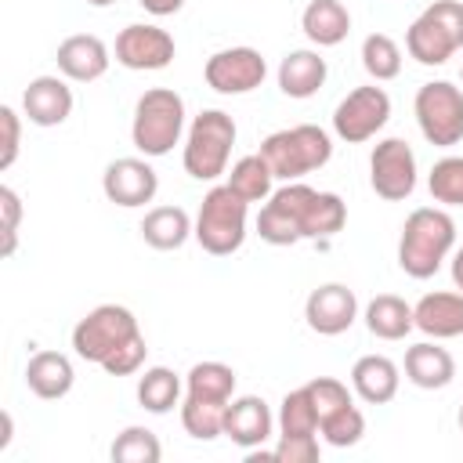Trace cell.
Masks as SVG:
<instances>
[{"mask_svg": "<svg viewBox=\"0 0 463 463\" xmlns=\"http://www.w3.org/2000/svg\"><path fill=\"white\" fill-rule=\"evenodd\" d=\"M456 246V221L441 206H420L405 217L398 239V268L409 279H430Z\"/></svg>", "mask_w": 463, "mask_h": 463, "instance_id": "1", "label": "cell"}, {"mask_svg": "<svg viewBox=\"0 0 463 463\" xmlns=\"http://www.w3.org/2000/svg\"><path fill=\"white\" fill-rule=\"evenodd\" d=\"M184 134V98L174 87H148L130 119V141L145 159H159L174 152Z\"/></svg>", "mask_w": 463, "mask_h": 463, "instance_id": "2", "label": "cell"}, {"mask_svg": "<svg viewBox=\"0 0 463 463\" xmlns=\"http://www.w3.org/2000/svg\"><path fill=\"white\" fill-rule=\"evenodd\" d=\"M235 119L221 109H203L184 134V174L195 181H217L221 174H228V159H232V145H235Z\"/></svg>", "mask_w": 463, "mask_h": 463, "instance_id": "3", "label": "cell"}, {"mask_svg": "<svg viewBox=\"0 0 463 463\" xmlns=\"http://www.w3.org/2000/svg\"><path fill=\"white\" fill-rule=\"evenodd\" d=\"M260 156L268 159L275 181H300L333 159V137L315 123H297L268 134L260 141Z\"/></svg>", "mask_w": 463, "mask_h": 463, "instance_id": "4", "label": "cell"}, {"mask_svg": "<svg viewBox=\"0 0 463 463\" xmlns=\"http://www.w3.org/2000/svg\"><path fill=\"white\" fill-rule=\"evenodd\" d=\"M246 217L250 203L235 195L228 184H213L199 203L192 235L210 257H232L246 242Z\"/></svg>", "mask_w": 463, "mask_h": 463, "instance_id": "5", "label": "cell"}, {"mask_svg": "<svg viewBox=\"0 0 463 463\" xmlns=\"http://www.w3.org/2000/svg\"><path fill=\"white\" fill-rule=\"evenodd\" d=\"M405 51L420 65H445L456 51H463V4L434 0L423 7L405 29Z\"/></svg>", "mask_w": 463, "mask_h": 463, "instance_id": "6", "label": "cell"}, {"mask_svg": "<svg viewBox=\"0 0 463 463\" xmlns=\"http://www.w3.org/2000/svg\"><path fill=\"white\" fill-rule=\"evenodd\" d=\"M315 199L318 188L304 181H282V188H275L257 213V235L271 246H293L300 239H311Z\"/></svg>", "mask_w": 463, "mask_h": 463, "instance_id": "7", "label": "cell"}, {"mask_svg": "<svg viewBox=\"0 0 463 463\" xmlns=\"http://www.w3.org/2000/svg\"><path fill=\"white\" fill-rule=\"evenodd\" d=\"M137 333H141V326H137V318H134L130 307H123V304H98L94 311H87L72 326V351L83 362L105 365Z\"/></svg>", "mask_w": 463, "mask_h": 463, "instance_id": "8", "label": "cell"}, {"mask_svg": "<svg viewBox=\"0 0 463 463\" xmlns=\"http://www.w3.org/2000/svg\"><path fill=\"white\" fill-rule=\"evenodd\" d=\"M412 112H416L420 134L430 145L452 148L463 141V90L456 83H449V80L423 83L412 98Z\"/></svg>", "mask_w": 463, "mask_h": 463, "instance_id": "9", "label": "cell"}, {"mask_svg": "<svg viewBox=\"0 0 463 463\" xmlns=\"http://www.w3.org/2000/svg\"><path fill=\"white\" fill-rule=\"evenodd\" d=\"M387 119H391V94L376 83H365L347 90L333 109V134L347 145H362L376 137L387 127Z\"/></svg>", "mask_w": 463, "mask_h": 463, "instance_id": "10", "label": "cell"}, {"mask_svg": "<svg viewBox=\"0 0 463 463\" xmlns=\"http://www.w3.org/2000/svg\"><path fill=\"white\" fill-rule=\"evenodd\" d=\"M416 152L409 141L402 137H383L376 141L373 156H369V184L380 199L387 203H402L416 192Z\"/></svg>", "mask_w": 463, "mask_h": 463, "instance_id": "11", "label": "cell"}, {"mask_svg": "<svg viewBox=\"0 0 463 463\" xmlns=\"http://www.w3.org/2000/svg\"><path fill=\"white\" fill-rule=\"evenodd\" d=\"M264 76H268V61L257 47H224L210 54L203 65V80L217 94H250L264 83Z\"/></svg>", "mask_w": 463, "mask_h": 463, "instance_id": "12", "label": "cell"}, {"mask_svg": "<svg viewBox=\"0 0 463 463\" xmlns=\"http://www.w3.org/2000/svg\"><path fill=\"white\" fill-rule=\"evenodd\" d=\"M112 51H116V61L130 72H159L174 61L177 43L166 29L148 25V22H134V25L119 29Z\"/></svg>", "mask_w": 463, "mask_h": 463, "instance_id": "13", "label": "cell"}, {"mask_svg": "<svg viewBox=\"0 0 463 463\" xmlns=\"http://www.w3.org/2000/svg\"><path fill=\"white\" fill-rule=\"evenodd\" d=\"M101 192L109 203L123 206V210H134V206H145L156 199L159 192V174L152 170L148 159H137V156H123V159H112L101 174Z\"/></svg>", "mask_w": 463, "mask_h": 463, "instance_id": "14", "label": "cell"}, {"mask_svg": "<svg viewBox=\"0 0 463 463\" xmlns=\"http://www.w3.org/2000/svg\"><path fill=\"white\" fill-rule=\"evenodd\" d=\"M304 318H307V329L311 333H318V336H340L358 318V297L344 282H322V286H315L307 293Z\"/></svg>", "mask_w": 463, "mask_h": 463, "instance_id": "15", "label": "cell"}, {"mask_svg": "<svg viewBox=\"0 0 463 463\" xmlns=\"http://www.w3.org/2000/svg\"><path fill=\"white\" fill-rule=\"evenodd\" d=\"M54 61H58V72L65 80H72V83H94V80H101L109 72L112 54H109V47H105L101 36H94V33H72V36H65L58 43Z\"/></svg>", "mask_w": 463, "mask_h": 463, "instance_id": "16", "label": "cell"}, {"mask_svg": "<svg viewBox=\"0 0 463 463\" xmlns=\"http://www.w3.org/2000/svg\"><path fill=\"white\" fill-rule=\"evenodd\" d=\"M72 87L65 76H36L22 90V112L33 127H61L72 116Z\"/></svg>", "mask_w": 463, "mask_h": 463, "instance_id": "17", "label": "cell"}, {"mask_svg": "<svg viewBox=\"0 0 463 463\" xmlns=\"http://www.w3.org/2000/svg\"><path fill=\"white\" fill-rule=\"evenodd\" d=\"M275 430V416L264 398L257 394H239L224 409V438H232L239 449H260Z\"/></svg>", "mask_w": 463, "mask_h": 463, "instance_id": "18", "label": "cell"}, {"mask_svg": "<svg viewBox=\"0 0 463 463\" xmlns=\"http://www.w3.org/2000/svg\"><path fill=\"white\" fill-rule=\"evenodd\" d=\"M412 318L416 329L430 340H456L463 336V293L456 289H438V293H423L412 304Z\"/></svg>", "mask_w": 463, "mask_h": 463, "instance_id": "19", "label": "cell"}, {"mask_svg": "<svg viewBox=\"0 0 463 463\" xmlns=\"http://www.w3.org/2000/svg\"><path fill=\"white\" fill-rule=\"evenodd\" d=\"M405 380L420 391H441L456 380V358L438 340H420L405 351Z\"/></svg>", "mask_w": 463, "mask_h": 463, "instance_id": "20", "label": "cell"}, {"mask_svg": "<svg viewBox=\"0 0 463 463\" xmlns=\"http://www.w3.org/2000/svg\"><path fill=\"white\" fill-rule=\"evenodd\" d=\"M398 383H402V369L387 354H362L351 365V391L365 405H387V402H394Z\"/></svg>", "mask_w": 463, "mask_h": 463, "instance_id": "21", "label": "cell"}, {"mask_svg": "<svg viewBox=\"0 0 463 463\" xmlns=\"http://www.w3.org/2000/svg\"><path fill=\"white\" fill-rule=\"evenodd\" d=\"M279 90L286 94V98H297V101H304V98H315L318 94V87L326 83V76H329V65H326V58L318 54V51H311V47H300V51H289L282 61H279Z\"/></svg>", "mask_w": 463, "mask_h": 463, "instance_id": "22", "label": "cell"}, {"mask_svg": "<svg viewBox=\"0 0 463 463\" xmlns=\"http://www.w3.org/2000/svg\"><path fill=\"white\" fill-rule=\"evenodd\" d=\"M72 383H76V369H72V358L61 351H36L25 365V387L43 402L65 398Z\"/></svg>", "mask_w": 463, "mask_h": 463, "instance_id": "23", "label": "cell"}, {"mask_svg": "<svg viewBox=\"0 0 463 463\" xmlns=\"http://www.w3.org/2000/svg\"><path fill=\"white\" fill-rule=\"evenodd\" d=\"M141 239L152 246V250H163V253H170V250H181L188 239H192V232H195V221L188 217V210L184 206H152L145 217H141Z\"/></svg>", "mask_w": 463, "mask_h": 463, "instance_id": "24", "label": "cell"}, {"mask_svg": "<svg viewBox=\"0 0 463 463\" xmlns=\"http://www.w3.org/2000/svg\"><path fill=\"white\" fill-rule=\"evenodd\" d=\"M300 29L315 47H336L351 33V11L340 0H311L300 14Z\"/></svg>", "mask_w": 463, "mask_h": 463, "instance_id": "25", "label": "cell"}, {"mask_svg": "<svg viewBox=\"0 0 463 463\" xmlns=\"http://www.w3.org/2000/svg\"><path fill=\"white\" fill-rule=\"evenodd\" d=\"M365 329L376 336V340H405L412 329H416V318H412V304H405L402 297L394 293H380L365 304Z\"/></svg>", "mask_w": 463, "mask_h": 463, "instance_id": "26", "label": "cell"}, {"mask_svg": "<svg viewBox=\"0 0 463 463\" xmlns=\"http://www.w3.org/2000/svg\"><path fill=\"white\" fill-rule=\"evenodd\" d=\"M184 394L228 405L235 398V369L224 365V362H195L184 376Z\"/></svg>", "mask_w": 463, "mask_h": 463, "instance_id": "27", "label": "cell"}, {"mask_svg": "<svg viewBox=\"0 0 463 463\" xmlns=\"http://www.w3.org/2000/svg\"><path fill=\"white\" fill-rule=\"evenodd\" d=\"M181 402V376L166 365H148L141 376H137V405L152 416H163L170 412L174 405Z\"/></svg>", "mask_w": 463, "mask_h": 463, "instance_id": "28", "label": "cell"}, {"mask_svg": "<svg viewBox=\"0 0 463 463\" xmlns=\"http://www.w3.org/2000/svg\"><path fill=\"white\" fill-rule=\"evenodd\" d=\"M235 195H242L246 203H264L275 188V174H271V166H268V159L260 156V152H253V156H242L232 170H228V181H224Z\"/></svg>", "mask_w": 463, "mask_h": 463, "instance_id": "29", "label": "cell"}, {"mask_svg": "<svg viewBox=\"0 0 463 463\" xmlns=\"http://www.w3.org/2000/svg\"><path fill=\"white\" fill-rule=\"evenodd\" d=\"M224 402H203V398H188L181 402V427L184 434H192L195 441H213L224 434Z\"/></svg>", "mask_w": 463, "mask_h": 463, "instance_id": "30", "label": "cell"}, {"mask_svg": "<svg viewBox=\"0 0 463 463\" xmlns=\"http://www.w3.org/2000/svg\"><path fill=\"white\" fill-rule=\"evenodd\" d=\"M362 65L376 83H387L402 72V47L387 33H369L362 40Z\"/></svg>", "mask_w": 463, "mask_h": 463, "instance_id": "31", "label": "cell"}, {"mask_svg": "<svg viewBox=\"0 0 463 463\" xmlns=\"http://www.w3.org/2000/svg\"><path fill=\"white\" fill-rule=\"evenodd\" d=\"M112 463H159L163 459V445L148 427H123L109 449Z\"/></svg>", "mask_w": 463, "mask_h": 463, "instance_id": "32", "label": "cell"}, {"mask_svg": "<svg viewBox=\"0 0 463 463\" xmlns=\"http://www.w3.org/2000/svg\"><path fill=\"white\" fill-rule=\"evenodd\" d=\"M430 199L441 206H463V156H441L427 174Z\"/></svg>", "mask_w": 463, "mask_h": 463, "instance_id": "33", "label": "cell"}, {"mask_svg": "<svg viewBox=\"0 0 463 463\" xmlns=\"http://www.w3.org/2000/svg\"><path fill=\"white\" fill-rule=\"evenodd\" d=\"M275 423H279V434H318V416L307 398V387H297L282 398Z\"/></svg>", "mask_w": 463, "mask_h": 463, "instance_id": "34", "label": "cell"}, {"mask_svg": "<svg viewBox=\"0 0 463 463\" xmlns=\"http://www.w3.org/2000/svg\"><path fill=\"white\" fill-rule=\"evenodd\" d=\"M318 434H322L326 445H333V449H351V445H358L362 434H365V416H362V409L351 402V405L336 409L333 416H326V420L318 423Z\"/></svg>", "mask_w": 463, "mask_h": 463, "instance_id": "35", "label": "cell"}, {"mask_svg": "<svg viewBox=\"0 0 463 463\" xmlns=\"http://www.w3.org/2000/svg\"><path fill=\"white\" fill-rule=\"evenodd\" d=\"M304 387H307V398H311V405H315L318 423H322L326 416H333L336 409L351 405V391H347V383H340V380H333V376H315V380H307Z\"/></svg>", "mask_w": 463, "mask_h": 463, "instance_id": "36", "label": "cell"}, {"mask_svg": "<svg viewBox=\"0 0 463 463\" xmlns=\"http://www.w3.org/2000/svg\"><path fill=\"white\" fill-rule=\"evenodd\" d=\"M318 434H279L275 463H318Z\"/></svg>", "mask_w": 463, "mask_h": 463, "instance_id": "37", "label": "cell"}, {"mask_svg": "<svg viewBox=\"0 0 463 463\" xmlns=\"http://www.w3.org/2000/svg\"><path fill=\"white\" fill-rule=\"evenodd\" d=\"M18 224H22V199L11 184H4L0 188V235H4L0 253L4 257H11L14 246H18Z\"/></svg>", "mask_w": 463, "mask_h": 463, "instance_id": "38", "label": "cell"}, {"mask_svg": "<svg viewBox=\"0 0 463 463\" xmlns=\"http://www.w3.org/2000/svg\"><path fill=\"white\" fill-rule=\"evenodd\" d=\"M0 170H11L22 148V116L11 105H0Z\"/></svg>", "mask_w": 463, "mask_h": 463, "instance_id": "39", "label": "cell"}, {"mask_svg": "<svg viewBox=\"0 0 463 463\" xmlns=\"http://www.w3.org/2000/svg\"><path fill=\"white\" fill-rule=\"evenodd\" d=\"M145 358H148V344H145V333H137L130 344H123L101 369L109 373V376H134L141 365H145Z\"/></svg>", "mask_w": 463, "mask_h": 463, "instance_id": "40", "label": "cell"}, {"mask_svg": "<svg viewBox=\"0 0 463 463\" xmlns=\"http://www.w3.org/2000/svg\"><path fill=\"white\" fill-rule=\"evenodd\" d=\"M148 14H156V18H166V14H177L181 7H184V0H137Z\"/></svg>", "mask_w": 463, "mask_h": 463, "instance_id": "41", "label": "cell"}, {"mask_svg": "<svg viewBox=\"0 0 463 463\" xmlns=\"http://www.w3.org/2000/svg\"><path fill=\"white\" fill-rule=\"evenodd\" d=\"M11 434H14V420L11 412H0V452L11 445Z\"/></svg>", "mask_w": 463, "mask_h": 463, "instance_id": "42", "label": "cell"}, {"mask_svg": "<svg viewBox=\"0 0 463 463\" xmlns=\"http://www.w3.org/2000/svg\"><path fill=\"white\" fill-rule=\"evenodd\" d=\"M452 282H456V289L463 293V246L452 253Z\"/></svg>", "mask_w": 463, "mask_h": 463, "instance_id": "43", "label": "cell"}, {"mask_svg": "<svg viewBox=\"0 0 463 463\" xmlns=\"http://www.w3.org/2000/svg\"><path fill=\"white\" fill-rule=\"evenodd\" d=\"M87 4H90V7H112L116 0H87Z\"/></svg>", "mask_w": 463, "mask_h": 463, "instance_id": "44", "label": "cell"}, {"mask_svg": "<svg viewBox=\"0 0 463 463\" xmlns=\"http://www.w3.org/2000/svg\"><path fill=\"white\" fill-rule=\"evenodd\" d=\"M456 420H459V430H463V405H459V416Z\"/></svg>", "mask_w": 463, "mask_h": 463, "instance_id": "45", "label": "cell"}, {"mask_svg": "<svg viewBox=\"0 0 463 463\" xmlns=\"http://www.w3.org/2000/svg\"><path fill=\"white\" fill-rule=\"evenodd\" d=\"M459 80H463V69H459Z\"/></svg>", "mask_w": 463, "mask_h": 463, "instance_id": "46", "label": "cell"}]
</instances>
